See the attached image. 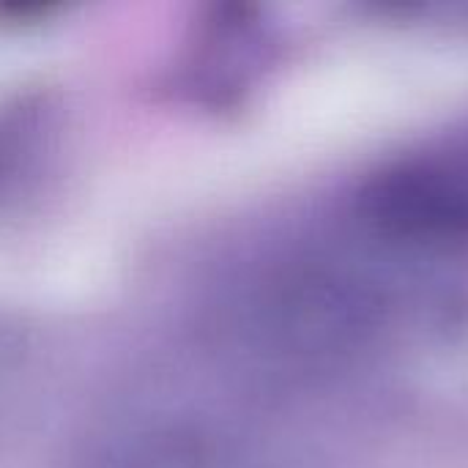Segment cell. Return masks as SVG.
<instances>
[{"label": "cell", "instance_id": "obj_3", "mask_svg": "<svg viewBox=\"0 0 468 468\" xmlns=\"http://www.w3.org/2000/svg\"><path fill=\"white\" fill-rule=\"evenodd\" d=\"M27 335L19 324L0 318V395L11 387L27 359Z\"/></svg>", "mask_w": 468, "mask_h": 468}, {"label": "cell", "instance_id": "obj_2", "mask_svg": "<svg viewBox=\"0 0 468 468\" xmlns=\"http://www.w3.org/2000/svg\"><path fill=\"white\" fill-rule=\"evenodd\" d=\"M58 118L47 99H16L0 107V200L25 189L47 165Z\"/></svg>", "mask_w": 468, "mask_h": 468}, {"label": "cell", "instance_id": "obj_1", "mask_svg": "<svg viewBox=\"0 0 468 468\" xmlns=\"http://www.w3.org/2000/svg\"><path fill=\"white\" fill-rule=\"evenodd\" d=\"M88 468H252L233 436L200 420L167 417L112 439Z\"/></svg>", "mask_w": 468, "mask_h": 468}]
</instances>
